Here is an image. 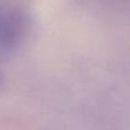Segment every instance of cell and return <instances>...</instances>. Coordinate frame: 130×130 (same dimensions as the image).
<instances>
[{"label":"cell","mask_w":130,"mask_h":130,"mask_svg":"<svg viewBox=\"0 0 130 130\" xmlns=\"http://www.w3.org/2000/svg\"><path fill=\"white\" fill-rule=\"evenodd\" d=\"M21 34L20 20L0 6V54L10 52L17 44Z\"/></svg>","instance_id":"obj_1"},{"label":"cell","mask_w":130,"mask_h":130,"mask_svg":"<svg viewBox=\"0 0 130 130\" xmlns=\"http://www.w3.org/2000/svg\"><path fill=\"white\" fill-rule=\"evenodd\" d=\"M0 84H1V75H0Z\"/></svg>","instance_id":"obj_2"}]
</instances>
